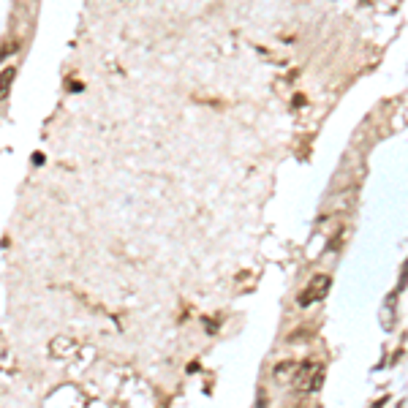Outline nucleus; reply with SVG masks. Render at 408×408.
<instances>
[{"label":"nucleus","instance_id":"nucleus-1","mask_svg":"<svg viewBox=\"0 0 408 408\" xmlns=\"http://www.w3.org/2000/svg\"><path fill=\"white\" fill-rule=\"evenodd\" d=\"M324 384V367L316 360H305L294 370V389L297 392H318Z\"/></svg>","mask_w":408,"mask_h":408},{"label":"nucleus","instance_id":"nucleus-2","mask_svg":"<svg viewBox=\"0 0 408 408\" xmlns=\"http://www.w3.org/2000/svg\"><path fill=\"white\" fill-rule=\"evenodd\" d=\"M327 291H329V275H316V278L302 289V294L297 297V302H300V308H308V305H313V302H321V300L327 297Z\"/></svg>","mask_w":408,"mask_h":408},{"label":"nucleus","instance_id":"nucleus-3","mask_svg":"<svg viewBox=\"0 0 408 408\" xmlns=\"http://www.w3.org/2000/svg\"><path fill=\"white\" fill-rule=\"evenodd\" d=\"M14 77H17V68H14V66H6V68L0 71V101H3V98L8 95V90H11Z\"/></svg>","mask_w":408,"mask_h":408},{"label":"nucleus","instance_id":"nucleus-4","mask_svg":"<svg viewBox=\"0 0 408 408\" xmlns=\"http://www.w3.org/2000/svg\"><path fill=\"white\" fill-rule=\"evenodd\" d=\"M297 367H300V365L294 362V360H286V362H280L272 367V376H275V378H286V376H289L291 370H297Z\"/></svg>","mask_w":408,"mask_h":408},{"label":"nucleus","instance_id":"nucleus-5","mask_svg":"<svg viewBox=\"0 0 408 408\" xmlns=\"http://www.w3.org/2000/svg\"><path fill=\"white\" fill-rule=\"evenodd\" d=\"M19 49V41H8V44L0 49V57H6V55H11V52H17Z\"/></svg>","mask_w":408,"mask_h":408}]
</instances>
